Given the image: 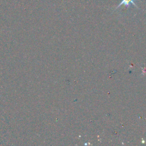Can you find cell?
<instances>
[{
  "instance_id": "obj_1",
  "label": "cell",
  "mask_w": 146,
  "mask_h": 146,
  "mask_svg": "<svg viewBox=\"0 0 146 146\" xmlns=\"http://www.w3.org/2000/svg\"><path fill=\"white\" fill-rule=\"evenodd\" d=\"M135 0H121L120 3L118 5V6L116 7V9L118 8L119 6H120L122 5H124L126 6H129L130 5H134L135 7H137V5H136V3H135Z\"/></svg>"
}]
</instances>
